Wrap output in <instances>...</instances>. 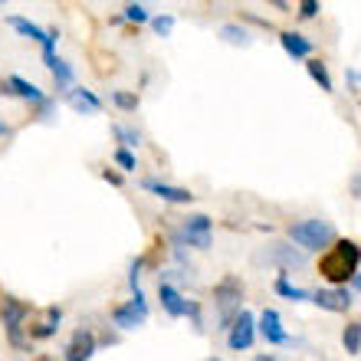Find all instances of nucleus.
<instances>
[{"label":"nucleus","instance_id":"nucleus-32","mask_svg":"<svg viewBox=\"0 0 361 361\" xmlns=\"http://www.w3.org/2000/svg\"><path fill=\"white\" fill-rule=\"evenodd\" d=\"M348 82H352V89H358V82H361V73H358V69H348Z\"/></svg>","mask_w":361,"mask_h":361},{"label":"nucleus","instance_id":"nucleus-5","mask_svg":"<svg viewBox=\"0 0 361 361\" xmlns=\"http://www.w3.org/2000/svg\"><path fill=\"white\" fill-rule=\"evenodd\" d=\"M180 240L194 250H210V243H214V220H210L207 214H190V217H184L178 243Z\"/></svg>","mask_w":361,"mask_h":361},{"label":"nucleus","instance_id":"nucleus-29","mask_svg":"<svg viewBox=\"0 0 361 361\" xmlns=\"http://www.w3.org/2000/svg\"><path fill=\"white\" fill-rule=\"evenodd\" d=\"M319 10H322V7H319V0H302L295 13H299L302 20H315V17H319Z\"/></svg>","mask_w":361,"mask_h":361},{"label":"nucleus","instance_id":"nucleus-9","mask_svg":"<svg viewBox=\"0 0 361 361\" xmlns=\"http://www.w3.org/2000/svg\"><path fill=\"white\" fill-rule=\"evenodd\" d=\"M95 348H99V338L89 329H76L63 352H66V361H89L95 355Z\"/></svg>","mask_w":361,"mask_h":361},{"label":"nucleus","instance_id":"nucleus-4","mask_svg":"<svg viewBox=\"0 0 361 361\" xmlns=\"http://www.w3.org/2000/svg\"><path fill=\"white\" fill-rule=\"evenodd\" d=\"M0 319H4L10 345H13V348H23V345H27V338H23V322L30 319V305L20 302L17 295H4V302H0Z\"/></svg>","mask_w":361,"mask_h":361},{"label":"nucleus","instance_id":"nucleus-34","mask_svg":"<svg viewBox=\"0 0 361 361\" xmlns=\"http://www.w3.org/2000/svg\"><path fill=\"white\" fill-rule=\"evenodd\" d=\"M4 135H10V125L7 122H0V138H4Z\"/></svg>","mask_w":361,"mask_h":361},{"label":"nucleus","instance_id":"nucleus-20","mask_svg":"<svg viewBox=\"0 0 361 361\" xmlns=\"http://www.w3.org/2000/svg\"><path fill=\"white\" fill-rule=\"evenodd\" d=\"M267 259H279L283 267H305V257L302 253H295L293 247H286V243H273Z\"/></svg>","mask_w":361,"mask_h":361},{"label":"nucleus","instance_id":"nucleus-35","mask_svg":"<svg viewBox=\"0 0 361 361\" xmlns=\"http://www.w3.org/2000/svg\"><path fill=\"white\" fill-rule=\"evenodd\" d=\"M204 361H224V358H204Z\"/></svg>","mask_w":361,"mask_h":361},{"label":"nucleus","instance_id":"nucleus-31","mask_svg":"<svg viewBox=\"0 0 361 361\" xmlns=\"http://www.w3.org/2000/svg\"><path fill=\"white\" fill-rule=\"evenodd\" d=\"M352 194L361 200V171H355V178H352Z\"/></svg>","mask_w":361,"mask_h":361},{"label":"nucleus","instance_id":"nucleus-15","mask_svg":"<svg viewBox=\"0 0 361 361\" xmlns=\"http://www.w3.org/2000/svg\"><path fill=\"white\" fill-rule=\"evenodd\" d=\"M145 319H148V315L138 312L132 302H122V305H115V309H112V325H115V329H122V332L145 325Z\"/></svg>","mask_w":361,"mask_h":361},{"label":"nucleus","instance_id":"nucleus-26","mask_svg":"<svg viewBox=\"0 0 361 361\" xmlns=\"http://www.w3.org/2000/svg\"><path fill=\"white\" fill-rule=\"evenodd\" d=\"M112 102L122 109V112H135L138 109V95L135 92H125V89H115L112 92Z\"/></svg>","mask_w":361,"mask_h":361},{"label":"nucleus","instance_id":"nucleus-1","mask_svg":"<svg viewBox=\"0 0 361 361\" xmlns=\"http://www.w3.org/2000/svg\"><path fill=\"white\" fill-rule=\"evenodd\" d=\"M358 267H361V247L355 240H335V247L319 257V276H325L332 286L352 283Z\"/></svg>","mask_w":361,"mask_h":361},{"label":"nucleus","instance_id":"nucleus-7","mask_svg":"<svg viewBox=\"0 0 361 361\" xmlns=\"http://www.w3.org/2000/svg\"><path fill=\"white\" fill-rule=\"evenodd\" d=\"M309 302H315L322 312H348L355 299L348 286H332V289H315Z\"/></svg>","mask_w":361,"mask_h":361},{"label":"nucleus","instance_id":"nucleus-33","mask_svg":"<svg viewBox=\"0 0 361 361\" xmlns=\"http://www.w3.org/2000/svg\"><path fill=\"white\" fill-rule=\"evenodd\" d=\"M352 286H355V289H358V293H361V273H355V279H352Z\"/></svg>","mask_w":361,"mask_h":361},{"label":"nucleus","instance_id":"nucleus-22","mask_svg":"<svg viewBox=\"0 0 361 361\" xmlns=\"http://www.w3.org/2000/svg\"><path fill=\"white\" fill-rule=\"evenodd\" d=\"M220 39L230 43V47H250V43H253V37H250L243 27H237V23H224V27H220Z\"/></svg>","mask_w":361,"mask_h":361},{"label":"nucleus","instance_id":"nucleus-19","mask_svg":"<svg viewBox=\"0 0 361 361\" xmlns=\"http://www.w3.org/2000/svg\"><path fill=\"white\" fill-rule=\"evenodd\" d=\"M43 63H47V69L53 73V79H56V86H59V89L73 86V79H76V73H73V66H69V63H66L63 56H47Z\"/></svg>","mask_w":361,"mask_h":361},{"label":"nucleus","instance_id":"nucleus-14","mask_svg":"<svg viewBox=\"0 0 361 361\" xmlns=\"http://www.w3.org/2000/svg\"><path fill=\"white\" fill-rule=\"evenodd\" d=\"M66 99H69V105L76 109V112H82V115H99L102 112V99L92 92V89H69L66 92Z\"/></svg>","mask_w":361,"mask_h":361},{"label":"nucleus","instance_id":"nucleus-8","mask_svg":"<svg viewBox=\"0 0 361 361\" xmlns=\"http://www.w3.org/2000/svg\"><path fill=\"white\" fill-rule=\"evenodd\" d=\"M257 332L267 338V345H289V335L283 329V319L276 309H263L257 319Z\"/></svg>","mask_w":361,"mask_h":361},{"label":"nucleus","instance_id":"nucleus-24","mask_svg":"<svg viewBox=\"0 0 361 361\" xmlns=\"http://www.w3.org/2000/svg\"><path fill=\"white\" fill-rule=\"evenodd\" d=\"M122 20H128V23H135V27H138V23H148V20H152V13H148V7H145V4H125V7H122Z\"/></svg>","mask_w":361,"mask_h":361},{"label":"nucleus","instance_id":"nucleus-18","mask_svg":"<svg viewBox=\"0 0 361 361\" xmlns=\"http://www.w3.org/2000/svg\"><path fill=\"white\" fill-rule=\"evenodd\" d=\"M276 295H283V299H289V302H309V299H312V293H309V289L295 286L286 273L276 276Z\"/></svg>","mask_w":361,"mask_h":361},{"label":"nucleus","instance_id":"nucleus-25","mask_svg":"<svg viewBox=\"0 0 361 361\" xmlns=\"http://www.w3.org/2000/svg\"><path fill=\"white\" fill-rule=\"evenodd\" d=\"M112 132H115V138L122 142V148H128V152L142 145V132H135V128H128V125H115Z\"/></svg>","mask_w":361,"mask_h":361},{"label":"nucleus","instance_id":"nucleus-27","mask_svg":"<svg viewBox=\"0 0 361 361\" xmlns=\"http://www.w3.org/2000/svg\"><path fill=\"white\" fill-rule=\"evenodd\" d=\"M152 27L158 37H171V30H174V17L171 13H161V17H152Z\"/></svg>","mask_w":361,"mask_h":361},{"label":"nucleus","instance_id":"nucleus-21","mask_svg":"<svg viewBox=\"0 0 361 361\" xmlns=\"http://www.w3.org/2000/svg\"><path fill=\"white\" fill-rule=\"evenodd\" d=\"M305 69H309V76L319 82V89H322V92H335V82H332V76H329V66H325L322 59H309V63H305Z\"/></svg>","mask_w":361,"mask_h":361},{"label":"nucleus","instance_id":"nucleus-13","mask_svg":"<svg viewBox=\"0 0 361 361\" xmlns=\"http://www.w3.org/2000/svg\"><path fill=\"white\" fill-rule=\"evenodd\" d=\"M158 299H161V309L171 319H180V315H188V299L174 289L171 283H158Z\"/></svg>","mask_w":361,"mask_h":361},{"label":"nucleus","instance_id":"nucleus-28","mask_svg":"<svg viewBox=\"0 0 361 361\" xmlns=\"http://www.w3.org/2000/svg\"><path fill=\"white\" fill-rule=\"evenodd\" d=\"M115 164H118L122 171H135V168H138V161H135V154L128 152V148H118V152H115Z\"/></svg>","mask_w":361,"mask_h":361},{"label":"nucleus","instance_id":"nucleus-6","mask_svg":"<svg viewBox=\"0 0 361 361\" xmlns=\"http://www.w3.org/2000/svg\"><path fill=\"white\" fill-rule=\"evenodd\" d=\"M253 342H257V315L243 309L227 329V345L230 352H247V348H253Z\"/></svg>","mask_w":361,"mask_h":361},{"label":"nucleus","instance_id":"nucleus-11","mask_svg":"<svg viewBox=\"0 0 361 361\" xmlns=\"http://www.w3.org/2000/svg\"><path fill=\"white\" fill-rule=\"evenodd\" d=\"M279 43H283V49L289 53L293 59H312V39L305 37V33H299V30H283L279 33Z\"/></svg>","mask_w":361,"mask_h":361},{"label":"nucleus","instance_id":"nucleus-30","mask_svg":"<svg viewBox=\"0 0 361 361\" xmlns=\"http://www.w3.org/2000/svg\"><path fill=\"white\" fill-rule=\"evenodd\" d=\"M102 178L109 180L112 188H118V184H122V174H118V171H112V168H105V171H102Z\"/></svg>","mask_w":361,"mask_h":361},{"label":"nucleus","instance_id":"nucleus-2","mask_svg":"<svg viewBox=\"0 0 361 361\" xmlns=\"http://www.w3.org/2000/svg\"><path fill=\"white\" fill-rule=\"evenodd\" d=\"M214 309H217V329L227 332L233 319L243 312V283L240 276H224L217 286H214Z\"/></svg>","mask_w":361,"mask_h":361},{"label":"nucleus","instance_id":"nucleus-17","mask_svg":"<svg viewBox=\"0 0 361 361\" xmlns=\"http://www.w3.org/2000/svg\"><path fill=\"white\" fill-rule=\"evenodd\" d=\"M7 23L13 30H17L20 37H27V39H33V43H39V47H43V43H47L49 39V30H43L39 27V23H33V20H27V17H20V13H13V17H7Z\"/></svg>","mask_w":361,"mask_h":361},{"label":"nucleus","instance_id":"nucleus-12","mask_svg":"<svg viewBox=\"0 0 361 361\" xmlns=\"http://www.w3.org/2000/svg\"><path fill=\"white\" fill-rule=\"evenodd\" d=\"M4 86H7V92H10V95H20V99L33 102L37 109H39V105H47V102H49L47 92H43L39 86H33V82H30V79H23V76H10L7 82H4Z\"/></svg>","mask_w":361,"mask_h":361},{"label":"nucleus","instance_id":"nucleus-3","mask_svg":"<svg viewBox=\"0 0 361 361\" xmlns=\"http://www.w3.org/2000/svg\"><path fill=\"white\" fill-rule=\"evenodd\" d=\"M289 240H293L299 250H325L329 243H335V230L329 220L309 217V220H299V224L289 227Z\"/></svg>","mask_w":361,"mask_h":361},{"label":"nucleus","instance_id":"nucleus-23","mask_svg":"<svg viewBox=\"0 0 361 361\" xmlns=\"http://www.w3.org/2000/svg\"><path fill=\"white\" fill-rule=\"evenodd\" d=\"M342 348H345V355L361 352V322H348L342 329Z\"/></svg>","mask_w":361,"mask_h":361},{"label":"nucleus","instance_id":"nucleus-16","mask_svg":"<svg viewBox=\"0 0 361 361\" xmlns=\"http://www.w3.org/2000/svg\"><path fill=\"white\" fill-rule=\"evenodd\" d=\"M59 322H63V309L59 305H49L47 309V319L39 325H30V338H37V342H43V338H53V335L59 332Z\"/></svg>","mask_w":361,"mask_h":361},{"label":"nucleus","instance_id":"nucleus-10","mask_svg":"<svg viewBox=\"0 0 361 361\" xmlns=\"http://www.w3.org/2000/svg\"><path fill=\"white\" fill-rule=\"evenodd\" d=\"M142 188L152 190L154 197H161L164 204H194V194L188 188H174V184H164V180H154V178H145Z\"/></svg>","mask_w":361,"mask_h":361}]
</instances>
